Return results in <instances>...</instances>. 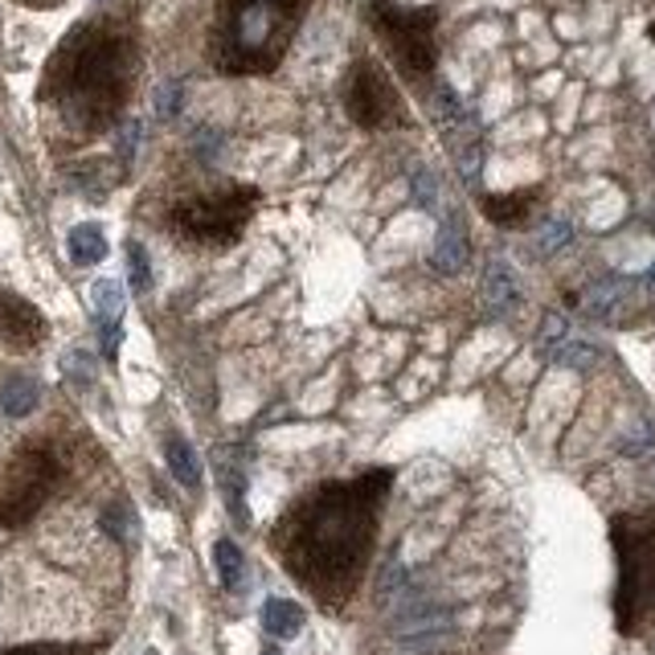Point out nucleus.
<instances>
[{
	"mask_svg": "<svg viewBox=\"0 0 655 655\" xmlns=\"http://www.w3.org/2000/svg\"><path fill=\"white\" fill-rule=\"evenodd\" d=\"M127 270H132L135 291H147V287H152V263H147V250L140 242H127Z\"/></svg>",
	"mask_w": 655,
	"mask_h": 655,
	"instance_id": "17",
	"label": "nucleus"
},
{
	"mask_svg": "<svg viewBox=\"0 0 655 655\" xmlns=\"http://www.w3.org/2000/svg\"><path fill=\"white\" fill-rule=\"evenodd\" d=\"M258 201L263 193L255 185H234V181L188 193L168 209V234L197 250H226L255 222Z\"/></svg>",
	"mask_w": 655,
	"mask_h": 655,
	"instance_id": "5",
	"label": "nucleus"
},
{
	"mask_svg": "<svg viewBox=\"0 0 655 655\" xmlns=\"http://www.w3.org/2000/svg\"><path fill=\"white\" fill-rule=\"evenodd\" d=\"M545 197V188L541 185H529V188H512V193H483L480 197V209L483 217L500 229H521L529 226V217L536 214V205Z\"/></svg>",
	"mask_w": 655,
	"mask_h": 655,
	"instance_id": "10",
	"label": "nucleus"
},
{
	"mask_svg": "<svg viewBox=\"0 0 655 655\" xmlns=\"http://www.w3.org/2000/svg\"><path fill=\"white\" fill-rule=\"evenodd\" d=\"M389 471H369L348 483H328L287 524L283 557L299 582L324 602H340L361 574L373 545L377 509L386 500Z\"/></svg>",
	"mask_w": 655,
	"mask_h": 655,
	"instance_id": "1",
	"label": "nucleus"
},
{
	"mask_svg": "<svg viewBox=\"0 0 655 655\" xmlns=\"http://www.w3.org/2000/svg\"><path fill=\"white\" fill-rule=\"evenodd\" d=\"M17 4H25V9H54L62 0H17Z\"/></svg>",
	"mask_w": 655,
	"mask_h": 655,
	"instance_id": "21",
	"label": "nucleus"
},
{
	"mask_svg": "<svg viewBox=\"0 0 655 655\" xmlns=\"http://www.w3.org/2000/svg\"><path fill=\"white\" fill-rule=\"evenodd\" d=\"M103 529H108L111 536H132V509H127V504L111 509L108 516H103Z\"/></svg>",
	"mask_w": 655,
	"mask_h": 655,
	"instance_id": "20",
	"label": "nucleus"
},
{
	"mask_svg": "<svg viewBox=\"0 0 655 655\" xmlns=\"http://www.w3.org/2000/svg\"><path fill=\"white\" fill-rule=\"evenodd\" d=\"M263 631L270 639H295L304 631V611L291 598H267L263 602Z\"/></svg>",
	"mask_w": 655,
	"mask_h": 655,
	"instance_id": "12",
	"label": "nucleus"
},
{
	"mask_svg": "<svg viewBox=\"0 0 655 655\" xmlns=\"http://www.w3.org/2000/svg\"><path fill=\"white\" fill-rule=\"evenodd\" d=\"M135 70H140L135 29L123 17H94L62 41L45 74V99L74 132L94 135L111 127L127 108Z\"/></svg>",
	"mask_w": 655,
	"mask_h": 655,
	"instance_id": "2",
	"label": "nucleus"
},
{
	"mask_svg": "<svg viewBox=\"0 0 655 655\" xmlns=\"http://www.w3.org/2000/svg\"><path fill=\"white\" fill-rule=\"evenodd\" d=\"M164 459H168L173 480L181 483V488H188V492H197L201 488V459H197V451L181 439V434H173V439L164 442Z\"/></svg>",
	"mask_w": 655,
	"mask_h": 655,
	"instance_id": "14",
	"label": "nucleus"
},
{
	"mask_svg": "<svg viewBox=\"0 0 655 655\" xmlns=\"http://www.w3.org/2000/svg\"><path fill=\"white\" fill-rule=\"evenodd\" d=\"M123 287L115 279H99L94 283V311H99V340L103 352L115 357L123 345Z\"/></svg>",
	"mask_w": 655,
	"mask_h": 655,
	"instance_id": "11",
	"label": "nucleus"
},
{
	"mask_svg": "<svg viewBox=\"0 0 655 655\" xmlns=\"http://www.w3.org/2000/svg\"><path fill=\"white\" fill-rule=\"evenodd\" d=\"M62 369H66L79 386H91L94 381V365H91V357H82V352H70L66 361H62Z\"/></svg>",
	"mask_w": 655,
	"mask_h": 655,
	"instance_id": "19",
	"label": "nucleus"
},
{
	"mask_svg": "<svg viewBox=\"0 0 655 655\" xmlns=\"http://www.w3.org/2000/svg\"><path fill=\"white\" fill-rule=\"evenodd\" d=\"M365 21L377 45L389 54L406 86L427 91L439 70V9L434 4H401V0H369Z\"/></svg>",
	"mask_w": 655,
	"mask_h": 655,
	"instance_id": "4",
	"label": "nucleus"
},
{
	"mask_svg": "<svg viewBox=\"0 0 655 655\" xmlns=\"http://www.w3.org/2000/svg\"><path fill=\"white\" fill-rule=\"evenodd\" d=\"M66 250H70V263H74V267H94V263L108 258V238H103V229L94 226V222H86V226L70 229Z\"/></svg>",
	"mask_w": 655,
	"mask_h": 655,
	"instance_id": "13",
	"label": "nucleus"
},
{
	"mask_svg": "<svg viewBox=\"0 0 655 655\" xmlns=\"http://www.w3.org/2000/svg\"><path fill=\"white\" fill-rule=\"evenodd\" d=\"M214 565H217V577H222V586L229 590V594H238L242 586H246V557H242V549L229 541V536H222L214 545Z\"/></svg>",
	"mask_w": 655,
	"mask_h": 655,
	"instance_id": "16",
	"label": "nucleus"
},
{
	"mask_svg": "<svg viewBox=\"0 0 655 655\" xmlns=\"http://www.w3.org/2000/svg\"><path fill=\"white\" fill-rule=\"evenodd\" d=\"M340 103H345V115L361 132H389V127L410 123V108H406L393 74L369 54L352 58V66L340 82Z\"/></svg>",
	"mask_w": 655,
	"mask_h": 655,
	"instance_id": "7",
	"label": "nucleus"
},
{
	"mask_svg": "<svg viewBox=\"0 0 655 655\" xmlns=\"http://www.w3.org/2000/svg\"><path fill=\"white\" fill-rule=\"evenodd\" d=\"M263 655H279V647H267V652H263Z\"/></svg>",
	"mask_w": 655,
	"mask_h": 655,
	"instance_id": "24",
	"label": "nucleus"
},
{
	"mask_svg": "<svg viewBox=\"0 0 655 655\" xmlns=\"http://www.w3.org/2000/svg\"><path fill=\"white\" fill-rule=\"evenodd\" d=\"M618 627L639 631L655 618V521H618Z\"/></svg>",
	"mask_w": 655,
	"mask_h": 655,
	"instance_id": "6",
	"label": "nucleus"
},
{
	"mask_svg": "<svg viewBox=\"0 0 655 655\" xmlns=\"http://www.w3.org/2000/svg\"><path fill=\"white\" fill-rule=\"evenodd\" d=\"M0 340L13 345L17 352H25V348H33L38 340H45V320H41V311L13 291L0 295Z\"/></svg>",
	"mask_w": 655,
	"mask_h": 655,
	"instance_id": "9",
	"label": "nucleus"
},
{
	"mask_svg": "<svg viewBox=\"0 0 655 655\" xmlns=\"http://www.w3.org/2000/svg\"><path fill=\"white\" fill-rule=\"evenodd\" d=\"M311 0H214L209 62L229 79H258L279 70Z\"/></svg>",
	"mask_w": 655,
	"mask_h": 655,
	"instance_id": "3",
	"label": "nucleus"
},
{
	"mask_svg": "<svg viewBox=\"0 0 655 655\" xmlns=\"http://www.w3.org/2000/svg\"><path fill=\"white\" fill-rule=\"evenodd\" d=\"M13 655H66V652H58V647H25V652H13Z\"/></svg>",
	"mask_w": 655,
	"mask_h": 655,
	"instance_id": "22",
	"label": "nucleus"
},
{
	"mask_svg": "<svg viewBox=\"0 0 655 655\" xmlns=\"http://www.w3.org/2000/svg\"><path fill=\"white\" fill-rule=\"evenodd\" d=\"M594 345H586V340H570V345H562V352H557V365H565V369H590L594 365Z\"/></svg>",
	"mask_w": 655,
	"mask_h": 655,
	"instance_id": "18",
	"label": "nucleus"
},
{
	"mask_svg": "<svg viewBox=\"0 0 655 655\" xmlns=\"http://www.w3.org/2000/svg\"><path fill=\"white\" fill-rule=\"evenodd\" d=\"M41 401V386L33 377H9L4 386H0V410L9 418H25L38 410Z\"/></svg>",
	"mask_w": 655,
	"mask_h": 655,
	"instance_id": "15",
	"label": "nucleus"
},
{
	"mask_svg": "<svg viewBox=\"0 0 655 655\" xmlns=\"http://www.w3.org/2000/svg\"><path fill=\"white\" fill-rule=\"evenodd\" d=\"M647 38H652V41H655V21H652V25H647Z\"/></svg>",
	"mask_w": 655,
	"mask_h": 655,
	"instance_id": "23",
	"label": "nucleus"
},
{
	"mask_svg": "<svg viewBox=\"0 0 655 655\" xmlns=\"http://www.w3.org/2000/svg\"><path fill=\"white\" fill-rule=\"evenodd\" d=\"M58 463L50 459V451H25L17 459L9 475H4V492H0V516L4 524H25L33 512L45 504V495L54 488Z\"/></svg>",
	"mask_w": 655,
	"mask_h": 655,
	"instance_id": "8",
	"label": "nucleus"
}]
</instances>
